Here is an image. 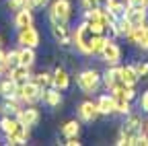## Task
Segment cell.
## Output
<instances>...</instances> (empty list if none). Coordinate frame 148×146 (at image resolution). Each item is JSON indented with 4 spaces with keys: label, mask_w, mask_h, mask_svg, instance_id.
Segmentation results:
<instances>
[{
    "label": "cell",
    "mask_w": 148,
    "mask_h": 146,
    "mask_svg": "<svg viewBox=\"0 0 148 146\" xmlns=\"http://www.w3.org/2000/svg\"><path fill=\"white\" fill-rule=\"evenodd\" d=\"M37 62V53H35V49L33 47H23L21 45V49H18V64H23V66H33Z\"/></svg>",
    "instance_id": "7402d4cb"
},
{
    "label": "cell",
    "mask_w": 148,
    "mask_h": 146,
    "mask_svg": "<svg viewBox=\"0 0 148 146\" xmlns=\"http://www.w3.org/2000/svg\"><path fill=\"white\" fill-rule=\"evenodd\" d=\"M76 86L82 90L84 95L97 93L99 86H101V74H99L95 68H86V70L78 72V76H76Z\"/></svg>",
    "instance_id": "5b68a950"
},
{
    "label": "cell",
    "mask_w": 148,
    "mask_h": 146,
    "mask_svg": "<svg viewBox=\"0 0 148 146\" xmlns=\"http://www.w3.org/2000/svg\"><path fill=\"white\" fill-rule=\"evenodd\" d=\"M16 41H18V45H23V47H33L35 49L37 45H39V41H41V35L31 25V27H25V29H18Z\"/></svg>",
    "instance_id": "30bf717a"
},
{
    "label": "cell",
    "mask_w": 148,
    "mask_h": 146,
    "mask_svg": "<svg viewBox=\"0 0 148 146\" xmlns=\"http://www.w3.org/2000/svg\"><path fill=\"white\" fill-rule=\"evenodd\" d=\"M64 144L66 146H80V140H78V136H70V138H66Z\"/></svg>",
    "instance_id": "e575fe53"
},
{
    "label": "cell",
    "mask_w": 148,
    "mask_h": 146,
    "mask_svg": "<svg viewBox=\"0 0 148 146\" xmlns=\"http://www.w3.org/2000/svg\"><path fill=\"white\" fill-rule=\"evenodd\" d=\"M140 109L148 113V90H144L142 97H140Z\"/></svg>",
    "instance_id": "d6a6232c"
},
{
    "label": "cell",
    "mask_w": 148,
    "mask_h": 146,
    "mask_svg": "<svg viewBox=\"0 0 148 146\" xmlns=\"http://www.w3.org/2000/svg\"><path fill=\"white\" fill-rule=\"evenodd\" d=\"M113 99H115V113L127 115L130 111H132V101H127V99L121 97V95H113Z\"/></svg>",
    "instance_id": "d4e9b609"
},
{
    "label": "cell",
    "mask_w": 148,
    "mask_h": 146,
    "mask_svg": "<svg viewBox=\"0 0 148 146\" xmlns=\"http://www.w3.org/2000/svg\"><path fill=\"white\" fill-rule=\"evenodd\" d=\"M47 16H49V23H53V25H66V23H70L72 2H70V0H53V2L49 4Z\"/></svg>",
    "instance_id": "277c9868"
},
{
    "label": "cell",
    "mask_w": 148,
    "mask_h": 146,
    "mask_svg": "<svg viewBox=\"0 0 148 146\" xmlns=\"http://www.w3.org/2000/svg\"><path fill=\"white\" fill-rule=\"evenodd\" d=\"M92 33L90 27L82 21L76 29L72 31V45L76 47V51H80L82 56H90V41H92Z\"/></svg>",
    "instance_id": "3957f363"
},
{
    "label": "cell",
    "mask_w": 148,
    "mask_h": 146,
    "mask_svg": "<svg viewBox=\"0 0 148 146\" xmlns=\"http://www.w3.org/2000/svg\"><path fill=\"white\" fill-rule=\"evenodd\" d=\"M111 2H113V0H97V8H103V10H107V8L111 6Z\"/></svg>",
    "instance_id": "d590c367"
},
{
    "label": "cell",
    "mask_w": 148,
    "mask_h": 146,
    "mask_svg": "<svg viewBox=\"0 0 148 146\" xmlns=\"http://www.w3.org/2000/svg\"><path fill=\"white\" fill-rule=\"evenodd\" d=\"M107 41V35H92V41H90V56H99L103 45Z\"/></svg>",
    "instance_id": "4316f807"
},
{
    "label": "cell",
    "mask_w": 148,
    "mask_h": 146,
    "mask_svg": "<svg viewBox=\"0 0 148 146\" xmlns=\"http://www.w3.org/2000/svg\"><path fill=\"white\" fill-rule=\"evenodd\" d=\"M33 25V10L29 8H21L14 12V27L16 29H25V27H31Z\"/></svg>",
    "instance_id": "ffe728a7"
},
{
    "label": "cell",
    "mask_w": 148,
    "mask_h": 146,
    "mask_svg": "<svg viewBox=\"0 0 148 146\" xmlns=\"http://www.w3.org/2000/svg\"><path fill=\"white\" fill-rule=\"evenodd\" d=\"M16 82L12 80V78H4V80H0V97L2 99H12V97H16Z\"/></svg>",
    "instance_id": "44dd1931"
},
{
    "label": "cell",
    "mask_w": 148,
    "mask_h": 146,
    "mask_svg": "<svg viewBox=\"0 0 148 146\" xmlns=\"http://www.w3.org/2000/svg\"><path fill=\"white\" fill-rule=\"evenodd\" d=\"M21 107H23L21 101H18L16 97H12V99H4V101H2V107H0V111H2V115H16Z\"/></svg>",
    "instance_id": "603a6c76"
},
{
    "label": "cell",
    "mask_w": 148,
    "mask_h": 146,
    "mask_svg": "<svg viewBox=\"0 0 148 146\" xmlns=\"http://www.w3.org/2000/svg\"><path fill=\"white\" fill-rule=\"evenodd\" d=\"M41 101L49 107V109H56V107H60L62 105V90L58 88H53V86H47L43 88V93H41Z\"/></svg>",
    "instance_id": "2e32d148"
},
{
    "label": "cell",
    "mask_w": 148,
    "mask_h": 146,
    "mask_svg": "<svg viewBox=\"0 0 148 146\" xmlns=\"http://www.w3.org/2000/svg\"><path fill=\"white\" fill-rule=\"evenodd\" d=\"M107 10H109V14H111V16H113V19L117 21V19H121V16L125 14V2L113 0V2H111V6H109Z\"/></svg>",
    "instance_id": "83f0119b"
},
{
    "label": "cell",
    "mask_w": 148,
    "mask_h": 146,
    "mask_svg": "<svg viewBox=\"0 0 148 146\" xmlns=\"http://www.w3.org/2000/svg\"><path fill=\"white\" fill-rule=\"evenodd\" d=\"M99 109H97V103L95 101H82L78 105V119L84 121V123H92L97 117H99Z\"/></svg>",
    "instance_id": "4fadbf2b"
},
{
    "label": "cell",
    "mask_w": 148,
    "mask_h": 146,
    "mask_svg": "<svg viewBox=\"0 0 148 146\" xmlns=\"http://www.w3.org/2000/svg\"><path fill=\"white\" fill-rule=\"evenodd\" d=\"M97 109H99V113L101 115H111V113H115V99H113V95H101L97 101Z\"/></svg>",
    "instance_id": "d6986e66"
},
{
    "label": "cell",
    "mask_w": 148,
    "mask_h": 146,
    "mask_svg": "<svg viewBox=\"0 0 148 146\" xmlns=\"http://www.w3.org/2000/svg\"><path fill=\"white\" fill-rule=\"evenodd\" d=\"M14 117L21 121L23 125H27L29 130H31V127H35V125H39V121H41V113H39V109L33 107V105L21 107V109H18V113H16Z\"/></svg>",
    "instance_id": "9c48e42d"
},
{
    "label": "cell",
    "mask_w": 148,
    "mask_h": 146,
    "mask_svg": "<svg viewBox=\"0 0 148 146\" xmlns=\"http://www.w3.org/2000/svg\"><path fill=\"white\" fill-rule=\"evenodd\" d=\"M8 78H12L16 84H23L31 78V68L29 66H23V64H16L14 68L8 70Z\"/></svg>",
    "instance_id": "ac0fdd59"
},
{
    "label": "cell",
    "mask_w": 148,
    "mask_h": 146,
    "mask_svg": "<svg viewBox=\"0 0 148 146\" xmlns=\"http://www.w3.org/2000/svg\"><path fill=\"white\" fill-rule=\"evenodd\" d=\"M51 86L58 88V90H68V86H70V74L66 72V68L58 66L51 72Z\"/></svg>",
    "instance_id": "9a60e30c"
},
{
    "label": "cell",
    "mask_w": 148,
    "mask_h": 146,
    "mask_svg": "<svg viewBox=\"0 0 148 146\" xmlns=\"http://www.w3.org/2000/svg\"><path fill=\"white\" fill-rule=\"evenodd\" d=\"M101 84L107 88V93L111 88H115L121 84V78H119V64L117 66H109L103 74H101Z\"/></svg>",
    "instance_id": "5bb4252c"
},
{
    "label": "cell",
    "mask_w": 148,
    "mask_h": 146,
    "mask_svg": "<svg viewBox=\"0 0 148 146\" xmlns=\"http://www.w3.org/2000/svg\"><path fill=\"white\" fill-rule=\"evenodd\" d=\"M29 2H31V8H33V10H41V8L47 6L49 0H29Z\"/></svg>",
    "instance_id": "1f68e13d"
},
{
    "label": "cell",
    "mask_w": 148,
    "mask_h": 146,
    "mask_svg": "<svg viewBox=\"0 0 148 146\" xmlns=\"http://www.w3.org/2000/svg\"><path fill=\"white\" fill-rule=\"evenodd\" d=\"M4 72V49L0 47V74Z\"/></svg>",
    "instance_id": "8d00e7d4"
},
{
    "label": "cell",
    "mask_w": 148,
    "mask_h": 146,
    "mask_svg": "<svg viewBox=\"0 0 148 146\" xmlns=\"http://www.w3.org/2000/svg\"><path fill=\"white\" fill-rule=\"evenodd\" d=\"M0 132L4 134V140L10 146H21V144H27L29 140V127L23 125L14 115L0 117Z\"/></svg>",
    "instance_id": "6da1fadb"
},
{
    "label": "cell",
    "mask_w": 148,
    "mask_h": 146,
    "mask_svg": "<svg viewBox=\"0 0 148 146\" xmlns=\"http://www.w3.org/2000/svg\"><path fill=\"white\" fill-rule=\"evenodd\" d=\"M6 8L8 10H21V8H29V10H33L31 8V2L29 0H6Z\"/></svg>",
    "instance_id": "f546056e"
},
{
    "label": "cell",
    "mask_w": 148,
    "mask_h": 146,
    "mask_svg": "<svg viewBox=\"0 0 148 146\" xmlns=\"http://www.w3.org/2000/svg\"><path fill=\"white\" fill-rule=\"evenodd\" d=\"M31 80H33V82H37L41 88L51 86V74H49V72H45V70L37 72V74H31Z\"/></svg>",
    "instance_id": "484cf974"
},
{
    "label": "cell",
    "mask_w": 148,
    "mask_h": 146,
    "mask_svg": "<svg viewBox=\"0 0 148 146\" xmlns=\"http://www.w3.org/2000/svg\"><path fill=\"white\" fill-rule=\"evenodd\" d=\"M125 39L130 43H134V45H138V47L148 51V23H144L142 27H134Z\"/></svg>",
    "instance_id": "7c38bea8"
},
{
    "label": "cell",
    "mask_w": 148,
    "mask_h": 146,
    "mask_svg": "<svg viewBox=\"0 0 148 146\" xmlns=\"http://www.w3.org/2000/svg\"><path fill=\"white\" fill-rule=\"evenodd\" d=\"M0 47H2V37H0Z\"/></svg>",
    "instance_id": "ab89813d"
},
{
    "label": "cell",
    "mask_w": 148,
    "mask_h": 146,
    "mask_svg": "<svg viewBox=\"0 0 148 146\" xmlns=\"http://www.w3.org/2000/svg\"><path fill=\"white\" fill-rule=\"evenodd\" d=\"M125 21L132 27H142L144 23H148V6L142 4H127L125 2Z\"/></svg>",
    "instance_id": "52a82bcc"
},
{
    "label": "cell",
    "mask_w": 148,
    "mask_h": 146,
    "mask_svg": "<svg viewBox=\"0 0 148 146\" xmlns=\"http://www.w3.org/2000/svg\"><path fill=\"white\" fill-rule=\"evenodd\" d=\"M80 134V119H68L62 125V136L70 138V136H78Z\"/></svg>",
    "instance_id": "cb8c5ba5"
},
{
    "label": "cell",
    "mask_w": 148,
    "mask_h": 146,
    "mask_svg": "<svg viewBox=\"0 0 148 146\" xmlns=\"http://www.w3.org/2000/svg\"><path fill=\"white\" fill-rule=\"evenodd\" d=\"M144 125H146V130H144V132H148V123H144Z\"/></svg>",
    "instance_id": "f35d334b"
},
{
    "label": "cell",
    "mask_w": 148,
    "mask_h": 146,
    "mask_svg": "<svg viewBox=\"0 0 148 146\" xmlns=\"http://www.w3.org/2000/svg\"><path fill=\"white\" fill-rule=\"evenodd\" d=\"M142 132H144V121L140 115L130 111L125 115V121L119 130V138H117V144L119 146H134V144H140V138H142Z\"/></svg>",
    "instance_id": "7a4b0ae2"
},
{
    "label": "cell",
    "mask_w": 148,
    "mask_h": 146,
    "mask_svg": "<svg viewBox=\"0 0 148 146\" xmlns=\"http://www.w3.org/2000/svg\"><path fill=\"white\" fill-rule=\"evenodd\" d=\"M127 4H142V6H148V0H125Z\"/></svg>",
    "instance_id": "74e56055"
},
{
    "label": "cell",
    "mask_w": 148,
    "mask_h": 146,
    "mask_svg": "<svg viewBox=\"0 0 148 146\" xmlns=\"http://www.w3.org/2000/svg\"><path fill=\"white\" fill-rule=\"evenodd\" d=\"M99 56L107 62V66H117L121 62V47L115 43L113 37H107V41H105V45H103Z\"/></svg>",
    "instance_id": "ba28073f"
},
{
    "label": "cell",
    "mask_w": 148,
    "mask_h": 146,
    "mask_svg": "<svg viewBox=\"0 0 148 146\" xmlns=\"http://www.w3.org/2000/svg\"><path fill=\"white\" fill-rule=\"evenodd\" d=\"M119 78H121V84L125 86H136L140 76L134 68V64H125V66H119Z\"/></svg>",
    "instance_id": "e0dca14e"
},
{
    "label": "cell",
    "mask_w": 148,
    "mask_h": 146,
    "mask_svg": "<svg viewBox=\"0 0 148 146\" xmlns=\"http://www.w3.org/2000/svg\"><path fill=\"white\" fill-rule=\"evenodd\" d=\"M16 64H18V49L4 51V72H8V70L14 68Z\"/></svg>",
    "instance_id": "f1b7e54d"
},
{
    "label": "cell",
    "mask_w": 148,
    "mask_h": 146,
    "mask_svg": "<svg viewBox=\"0 0 148 146\" xmlns=\"http://www.w3.org/2000/svg\"><path fill=\"white\" fill-rule=\"evenodd\" d=\"M80 4L84 10H92V8H97V0H80Z\"/></svg>",
    "instance_id": "836d02e7"
},
{
    "label": "cell",
    "mask_w": 148,
    "mask_h": 146,
    "mask_svg": "<svg viewBox=\"0 0 148 146\" xmlns=\"http://www.w3.org/2000/svg\"><path fill=\"white\" fill-rule=\"evenodd\" d=\"M41 93H43V88L37 82H33L31 78L16 86V99L25 105H35L37 101H41Z\"/></svg>",
    "instance_id": "8992f818"
},
{
    "label": "cell",
    "mask_w": 148,
    "mask_h": 146,
    "mask_svg": "<svg viewBox=\"0 0 148 146\" xmlns=\"http://www.w3.org/2000/svg\"><path fill=\"white\" fill-rule=\"evenodd\" d=\"M49 31H51V37L56 39V43L62 45V47H68L72 45V29L66 25H53L49 23Z\"/></svg>",
    "instance_id": "8fae6325"
},
{
    "label": "cell",
    "mask_w": 148,
    "mask_h": 146,
    "mask_svg": "<svg viewBox=\"0 0 148 146\" xmlns=\"http://www.w3.org/2000/svg\"><path fill=\"white\" fill-rule=\"evenodd\" d=\"M134 68H136V72H138V76H140V78L148 76V62H138Z\"/></svg>",
    "instance_id": "4dcf8cb0"
}]
</instances>
